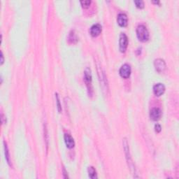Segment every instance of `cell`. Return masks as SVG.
Instances as JSON below:
<instances>
[{"instance_id": "obj_1", "label": "cell", "mask_w": 179, "mask_h": 179, "mask_svg": "<svg viewBox=\"0 0 179 179\" xmlns=\"http://www.w3.org/2000/svg\"><path fill=\"white\" fill-rule=\"evenodd\" d=\"M149 32L144 25H139L136 28V37L141 42H145L149 39Z\"/></svg>"}, {"instance_id": "obj_2", "label": "cell", "mask_w": 179, "mask_h": 179, "mask_svg": "<svg viewBox=\"0 0 179 179\" xmlns=\"http://www.w3.org/2000/svg\"><path fill=\"white\" fill-rule=\"evenodd\" d=\"M84 81L86 85L87 91L89 95H92V74L90 69L87 67L84 71Z\"/></svg>"}, {"instance_id": "obj_3", "label": "cell", "mask_w": 179, "mask_h": 179, "mask_svg": "<svg viewBox=\"0 0 179 179\" xmlns=\"http://www.w3.org/2000/svg\"><path fill=\"white\" fill-rule=\"evenodd\" d=\"M123 148H124V150H125V153L126 155V158H127V161H128V163L129 168L132 171V172L135 173V168L134 167V164L132 162V158H131V155H130V153H129V144L128 142V140L126 139H123Z\"/></svg>"}, {"instance_id": "obj_4", "label": "cell", "mask_w": 179, "mask_h": 179, "mask_svg": "<svg viewBox=\"0 0 179 179\" xmlns=\"http://www.w3.org/2000/svg\"><path fill=\"white\" fill-rule=\"evenodd\" d=\"M97 70H98V75L99 78H100V85H101V87H102L103 90H106V91H108L109 87H108V83H107V79L106 76L105 75V73L102 70V69L101 68V67H99L97 65Z\"/></svg>"}, {"instance_id": "obj_5", "label": "cell", "mask_w": 179, "mask_h": 179, "mask_svg": "<svg viewBox=\"0 0 179 179\" xmlns=\"http://www.w3.org/2000/svg\"><path fill=\"white\" fill-rule=\"evenodd\" d=\"M128 46V38L125 33H121L119 39V48L121 53H125Z\"/></svg>"}, {"instance_id": "obj_6", "label": "cell", "mask_w": 179, "mask_h": 179, "mask_svg": "<svg viewBox=\"0 0 179 179\" xmlns=\"http://www.w3.org/2000/svg\"><path fill=\"white\" fill-rule=\"evenodd\" d=\"M120 75L123 78H128L131 74V67L128 64L123 65L119 71Z\"/></svg>"}, {"instance_id": "obj_7", "label": "cell", "mask_w": 179, "mask_h": 179, "mask_svg": "<svg viewBox=\"0 0 179 179\" xmlns=\"http://www.w3.org/2000/svg\"><path fill=\"white\" fill-rule=\"evenodd\" d=\"M154 66L156 71L159 73L164 72V70L166 69V63H165L164 60L162 59H157L154 61Z\"/></svg>"}, {"instance_id": "obj_8", "label": "cell", "mask_w": 179, "mask_h": 179, "mask_svg": "<svg viewBox=\"0 0 179 179\" xmlns=\"http://www.w3.org/2000/svg\"><path fill=\"white\" fill-rule=\"evenodd\" d=\"M117 22H118V24L119 25L120 27H126L127 25H128V16H127L125 13H120L118 15Z\"/></svg>"}, {"instance_id": "obj_9", "label": "cell", "mask_w": 179, "mask_h": 179, "mask_svg": "<svg viewBox=\"0 0 179 179\" xmlns=\"http://www.w3.org/2000/svg\"><path fill=\"white\" fill-rule=\"evenodd\" d=\"M101 25L100 24H95L90 27V34L93 37H96L100 35L101 32Z\"/></svg>"}, {"instance_id": "obj_10", "label": "cell", "mask_w": 179, "mask_h": 179, "mask_svg": "<svg viewBox=\"0 0 179 179\" xmlns=\"http://www.w3.org/2000/svg\"><path fill=\"white\" fill-rule=\"evenodd\" d=\"M165 92V86L162 83H157L153 86V92L156 96L159 97Z\"/></svg>"}, {"instance_id": "obj_11", "label": "cell", "mask_w": 179, "mask_h": 179, "mask_svg": "<svg viewBox=\"0 0 179 179\" xmlns=\"http://www.w3.org/2000/svg\"><path fill=\"white\" fill-rule=\"evenodd\" d=\"M162 115V111L159 108H153L150 111V117L154 121L159 120Z\"/></svg>"}, {"instance_id": "obj_12", "label": "cell", "mask_w": 179, "mask_h": 179, "mask_svg": "<svg viewBox=\"0 0 179 179\" xmlns=\"http://www.w3.org/2000/svg\"><path fill=\"white\" fill-rule=\"evenodd\" d=\"M64 138H65V142L66 146H67L68 148H69V149L73 148L74 147V145H75V142H74L73 137L71 136L70 134H65Z\"/></svg>"}, {"instance_id": "obj_13", "label": "cell", "mask_w": 179, "mask_h": 179, "mask_svg": "<svg viewBox=\"0 0 179 179\" xmlns=\"http://www.w3.org/2000/svg\"><path fill=\"white\" fill-rule=\"evenodd\" d=\"M88 176L92 179H97V171L93 167H89L87 169Z\"/></svg>"}, {"instance_id": "obj_14", "label": "cell", "mask_w": 179, "mask_h": 179, "mask_svg": "<svg viewBox=\"0 0 179 179\" xmlns=\"http://www.w3.org/2000/svg\"><path fill=\"white\" fill-rule=\"evenodd\" d=\"M4 154H5V159L7 162V163L9 164L10 166H11V159H10V155H9V148H8L7 143L4 141Z\"/></svg>"}, {"instance_id": "obj_15", "label": "cell", "mask_w": 179, "mask_h": 179, "mask_svg": "<svg viewBox=\"0 0 179 179\" xmlns=\"http://www.w3.org/2000/svg\"><path fill=\"white\" fill-rule=\"evenodd\" d=\"M69 41L71 43H76L78 41V37L74 31H71L69 35Z\"/></svg>"}, {"instance_id": "obj_16", "label": "cell", "mask_w": 179, "mask_h": 179, "mask_svg": "<svg viewBox=\"0 0 179 179\" xmlns=\"http://www.w3.org/2000/svg\"><path fill=\"white\" fill-rule=\"evenodd\" d=\"M56 104H57V111H58L59 113H61L62 112V106H61V104H60L59 95L56 92Z\"/></svg>"}, {"instance_id": "obj_17", "label": "cell", "mask_w": 179, "mask_h": 179, "mask_svg": "<svg viewBox=\"0 0 179 179\" xmlns=\"http://www.w3.org/2000/svg\"><path fill=\"white\" fill-rule=\"evenodd\" d=\"M134 3L135 4L136 7L139 9H143L144 8V2L142 0H137V1H134Z\"/></svg>"}, {"instance_id": "obj_18", "label": "cell", "mask_w": 179, "mask_h": 179, "mask_svg": "<svg viewBox=\"0 0 179 179\" xmlns=\"http://www.w3.org/2000/svg\"><path fill=\"white\" fill-rule=\"evenodd\" d=\"M81 4L83 8H84V9H87V8L90 7V4H91V1H90V0H85V1H81Z\"/></svg>"}, {"instance_id": "obj_19", "label": "cell", "mask_w": 179, "mask_h": 179, "mask_svg": "<svg viewBox=\"0 0 179 179\" xmlns=\"http://www.w3.org/2000/svg\"><path fill=\"white\" fill-rule=\"evenodd\" d=\"M155 130L157 132V133H159V132H160L162 130V128L160 125H159V124H156L155 125Z\"/></svg>"}, {"instance_id": "obj_20", "label": "cell", "mask_w": 179, "mask_h": 179, "mask_svg": "<svg viewBox=\"0 0 179 179\" xmlns=\"http://www.w3.org/2000/svg\"><path fill=\"white\" fill-rule=\"evenodd\" d=\"M4 55L2 52H1V65H2L4 64Z\"/></svg>"}, {"instance_id": "obj_21", "label": "cell", "mask_w": 179, "mask_h": 179, "mask_svg": "<svg viewBox=\"0 0 179 179\" xmlns=\"http://www.w3.org/2000/svg\"><path fill=\"white\" fill-rule=\"evenodd\" d=\"M63 175H64V178H68L67 172H66V170H65V168H64V169H63Z\"/></svg>"}, {"instance_id": "obj_22", "label": "cell", "mask_w": 179, "mask_h": 179, "mask_svg": "<svg viewBox=\"0 0 179 179\" xmlns=\"http://www.w3.org/2000/svg\"><path fill=\"white\" fill-rule=\"evenodd\" d=\"M4 118H5V116H4V115L3 113H2V118H1V119H2V124H5V122H4Z\"/></svg>"}, {"instance_id": "obj_23", "label": "cell", "mask_w": 179, "mask_h": 179, "mask_svg": "<svg viewBox=\"0 0 179 179\" xmlns=\"http://www.w3.org/2000/svg\"><path fill=\"white\" fill-rule=\"evenodd\" d=\"M153 3L155 4H159V1H153Z\"/></svg>"}]
</instances>
